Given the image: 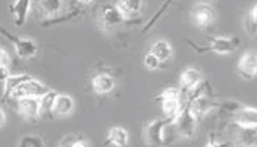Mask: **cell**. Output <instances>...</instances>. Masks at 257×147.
<instances>
[{
	"label": "cell",
	"mask_w": 257,
	"mask_h": 147,
	"mask_svg": "<svg viewBox=\"0 0 257 147\" xmlns=\"http://www.w3.org/2000/svg\"><path fill=\"white\" fill-rule=\"evenodd\" d=\"M194 92L197 93L193 97L188 96V105L189 110L198 121L211 110L220 107V104L211 95L210 89H208V91L199 90V92L196 90Z\"/></svg>",
	"instance_id": "obj_1"
},
{
	"label": "cell",
	"mask_w": 257,
	"mask_h": 147,
	"mask_svg": "<svg viewBox=\"0 0 257 147\" xmlns=\"http://www.w3.org/2000/svg\"><path fill=\"white\" fill-rule=\"evenodd\" d=\"M190 46H192L193 49L196 50L198 54L204 53H215L218 55H230L236 50L239 48L241 40L238 36H231V37H224L219 36L210 40L208 46H200L193 44L192 42H188Z\"/></svg>",
	"instance_id": "obj_2"
},
{
	"label": "cell",
	"mask_w": 257,
	"mask_h": 147,
	"mask_svg": "<svg viewBox=\"0 0 257 147\" xmlns=\"http://www.w3.org/2000/svg\"><path fill=\"white\" fill-rule=\"evenodd\" d=\"M217 13L214 7L207 2H198L191 7L189 18L193 25L199 30L210 27L216 21Z\"/></svg>",
	"instance_id": "obj_3"
},
{
	"label": "cell",
	"mask_w": 257,
	"mask_h": 147,
	"mask_svg": "<svg viewBox=\"0 0 257 147\" xmlns=\"http://www.w3.org/2000/svg\"><path fill=\"white\" fill-rule=\"evenodd\" d=\"M173 124L166 118H158L152 120L145 130V139L146 143L150 147H164L167 143L166 141V129Z\"/></svg>",
	"instance_id": "obj_4"
},
{
	"label": "cell",
	"mask_w": 257,
	"mask_h": 147,
	"mask_svg": "<svg viewBox=\"0 0 257 147\" xmlns=\"http://www.w3.org/2000/svg\"><path fill=\"white\" fill-rule=\"evenodd\" d=\"M165 118L174 121L184 106L180 98V90L176 87H168L158 97Z\"/></svg>",
	"instance_id": "obj_5"
},
{
	"label": "cell",
	"mask_w": 257,
	"mask_h": 147,
	"mask_svg": "<svg viewBox=\"0 0 257 147\" xmlns=\"http://www.w3.org/2000/svg\"><path fill=\"white\" fill-rule=\"evenodd\" d=\"M0 35H3L13 44L18 56L22 59H30L37 55L38 46L32 39L21 38L8 31L0 24Z\"/></svg>",
	"instance_id": "obj_6"
},
{
	"label": "cell",
	"mask_w": 257,
	"mask_h": 147,
	"mask_svg": "<svg viewBox=\"0 0 257 147\" xmlns=\"http://www.w3.org/2000/svg\"><path fill=\"white\" fill-rule=\"evenodd\" d=\"M197 123L198 120L193 116L187 104L178 112L176 119L173 121V126L180 136L186 139H190L196 132Z\"/></svg>",
	"instance_id": "obj_7"
},
{
	"label": "cell",
	"mask_w": 257,
	"mask_h": 147,
	"mask_svg": "<svg viewBox=\"0 0 257 147\" xmlns=\"http://www.w3.org/2000/svg\"><path fill=\"white\" fill-rule=\"evenodd\" d=\"M51 89L37 79L31 78L23 82L11 96V99L17 100L22 98H41Z\"/></svg>",
	"instance_id": "obj_8"
},
{
	"label": "cell",
	"mask_w": 257,
	"mask_h": 147,
	"mask_svg": "<svg viewBox=\"0 0 257 147\" xmlns=\"http://www.w3.org/2000/svg\"><path fill=\"white\" fill-rule=\"evenodd\" d=\"M98 22L102 29L112 30L121 25L125 21L115 4H106L99 11Z\"/></svg>",
	"instance_id": "obj_9"
},
{
	"label": "cell",
	"mask_w": 257,
	"mask_h": 147,
	"mask_svg": "<svg viewBox=\"0 0 257 147\" xmlns=\"http://www.w3.org/2000/svg\"><path fill=\"white\" fill-rule=\"evenodd\" d=\"M238 72L241 78L251 81L257 73V55L254 50H248L241 55L238 62Z\"/></svg>",
	"instance_id": "obj_10"
},
{
	"label": "cell",
	"mask_w": 257,
	"mask_h": 147,
	"mask_svg": "<svg viewBox=\"0 0 257 147\" xmlns=\"http://www.w3.org/2000/svg\"><path fill=\"white\" fill-rule=\"evenodd\" d=\"M233 126V142L236 147H256L257 127Z\"/></svg>",
	"instance_id": "obj_11"
},
{
	"label": "cell",
	"mask_w": 257,
	"mask_h": 147,
	"mask_svg": "<svg viewBox=\"0 0 257 147\" xmlns=\"http://www.w3.org/2000/svg\"><path fill=\"white\" fill-rule=\"evenodd\" d=\"M203 81V76L198 69L194 67H188L185 71L182 72L179 84H180V90L183 92H194L200 87L201 83Z\"/></svg>",
	"instance_id": "obj_12"
},
{
	"label": "cell",
	"mask_w": 257,
	"mask_h": 147,
	"mask_svg": "<svg viewBox=\"0 0 257 147\" xmlns=\"http://www.w3.org/2000/svg\"><path fill=\"white\" fill-rule=\"evenodd\" d=\"M17 110L22 118L28 120H36L41 116L40 100L38 98H22L17 99Z\"/></svg>",
	"instance_id": "obj_13"
},
{
	"label": "cell",
	"mask_w": 257,
	"mask_h": 147,
	"mask_svg": "<svg viewBox=\"0 0 257 147\" xmlns=\"http://www.w3.org/2000/svg\"><path fill=\"white\" fill-rule=\"evenodd\" d=\"M232 123L240 127H257V110L253 107L241 105L231 115Z\"/></svg>",
	"instance_id": "obj_14"
},
{
	"label": "cell",
	"mask_w": 257,
	"mask_h": 147,
	"mask_svg": "<svg viewBox=\"0 0 257 147\" xmlns=\"http://www.w3.org/2000/svg\"><path fill=\"white\" fill-rule=\"evenodd\" d=\"M32 7V2L31 1H17L9 5V11L14 19V23L18 27L25 24Z\"/></svg>",
	"instance_id": "obj_15"
},
{
	"label": "cell",
	"mask_w": 257,
	"mask_h": 147,
	"mask_svg": "<svg viewBox=\"0 0 257 147\" xmlns=\"http://www.w3.org/2000/svg\"><path fill=\"white\" fill-rule=\"evenodd\" d=\"M32 76L28 74H18V75H11L4 82V89L1 98L2 103H7L11 99V96L18 87L22 85L23 82L31 79Z\"/></svg>",
	"instance_id": "obj_16"
},
{
	"label": "cell",
	"mask_w": 257,
	"mask_h": 147,
	"mask_svg": "<svg viewBox=\"0 0 257 147\" xmlns=\"http://www.w3.org/2000/svg\"><path fill=\"white\" fill-rule=\"evenodd\" d=\"M93 91L97 95H106L112 92L116 87V82L112 76L107 74H98L92 78Z\"/></svg>",
	"instance_id": "obj_17"
},
{
	"label": "cell",
	"mask_w": 257,
	"mask_h": 147,
	"mask_svg": "<svg viewBox=\"0 0 257 147\" xmlns=\"http://www.w3.org/2000/svg\"><path fill=\"white\" fill-rule=\"evenodd\" d=\"M75 109V100L70 95L59 94L57 95L52 113L57 117H66L73 112Z\"/></svg>",
	"instance_id": "obj_18"
},
{
	"label": "cell",
	"mask_w": 257,
	"mask_h": 147,
	"mask_svg": "<svg viewBox=\"0 0 257 147\" xmlns=\"http://www.w3.org/2000/svg\"><path fill=\"white\" fill-rule=\"evenodd\" d=\"M143 4V1H118L115 3V6L121 14L124 21H128L139 14L142 11Z\"/></svg>",
	"instance_id": "obj_19"
},
{
	"label": "cell",
	"mask_w": 257,
	"mask_h": 147,
	"mask_svg": "<svg viewBox=\"0 0 257 147\" xmlns=\"http://www.w3.org/2000/svg\"><path fill=\"white\" fill-rule=\"evenodd\" d=\"M150 53L155 55L161 63H165L171 59L173 56V48L170 43L165 40H160L153 44Z\"/></svg>",
	"instance_id": "obj_20"
},
{
	"label": "cell",
	"mask_w": 257,
	"mask_h": 147,
	"mask_svg": "<svg viewBox=\"0 0 257 147\" xmlns=\"http://www.w3.org/2000/svg\"><path fill=\"white\" fill-rule=\"evenodd\" d=\"M107 142L116 147H125L128 142V133L120 126L112 127L107 136Z\"/></svg>",
	"instance_id": "obj_21"
},
{
	"label": "cell",
	"mask_w": 257,
	"mask_h": 147,
	"mask_svg": "<svg viewBox=\"0 0 257 147\" xmlns=\"http://www.w3.org/2000/svg\"><path fill=\"white\" fill-rule=\"evenodd\" d=\"M58 93L54 90H50L49 92L44 94L43 97L39 98L40 100V111L41 115L43 113H52L54 108V102Z\"/></svg>",
	"instance_id": "obj_22"
},
{
	"label": "cell",
	"mask_w": 257,
	"mask_h": 147,
	"mask_svg": "<svg viewBox=\"0 0 257 147\" xmlns=\"http://www.w3.org/2000/svg\"><path fill=\"white\" fill-rule=\"evenodd\" d=\"M19 147H45L43 139L35 134H26L22 136Z\"/></svg>",
	"instance_id": "obj_23"
},
{
	"label": "cell",
	"mask_w": 257,
	"mask_h": 147,
	"mask_svg": "<svg viewBox=\"0 0 257 147\" xmlns=\"http://www.w3.org/2000/svg\"><path fill=\"white\" fill-rule=\"evenodd\" d=\"M144 64H145V67H146L148 70L155 71V70H157V69L160 67V65L162 63L156 58L155 55H153V54H151L150 52H149V53L145 56Z\"/></svg>",
	"instance_id": "obj_24"
},
{
	"label": "cell",
	"mask_w": 257,
	"mask_h": 147,
	"mask_svg": "<svg viewBox=\"0 0 257 147\" xmlns=\"http://www.w3.org/2000/svg\"><path fill=\"white\" fill-rule=\"evenodd\" d=\"M256 21H257V4L252 6V9L248 13V25L249 30L252 31V34L255 36L256 34Z\"/></svg>",
	"instance_id": "obj_25"
},
{
	"label": "cell",
	"mask_w": 257,
	"mask_h": 147,
	"mask_svg": "<svg viewBox=\"0 0 257 147\" xmlns=\"http://www.w3.org/2000/svg\"><path fill=\"white\" fill-rule=\"evenodd\" d=\"M11 63V57L10 54L4 48L0 47V66L9 67Z\"/></svg>",
	"instance_id": "obj_26"
},
{
	"label": "cell",
	"mask_w": 257,
	"mask_h": 147,
	"mask_svg": "<svg viewBox=\"0 0 257 147\" xmlns=\"http://www.w3.org/2000/svg\"><path fill=\"white\" fill-rule=\"evenodd\" d=\"M204 147H228V143L220 141L215 135H211L207 142V144Z\"/></svg>",
	"instance_id": "obj_27"
},
{
	"label": "cell",
	"mask_w": 257,
	"mask_h": 147,
	"mask_svg": "<svg viewBox=\"0 0 257 147\" xmlns=\"http://www.w3.org/2000/svg\"><path fill=\"white\" fill-rule=\"evenodd\" d=\"M11 76L9 67L0 66V82H5L7 78Z\"/></svg>",
	"instance_id": "obj_28"
},
{
	"label": "cell",
	"mask_w": 257,
	"mask_h": 147,
	"mask_svg": "<svg viewBox=\"0 0 257 147\" xmlns=\"http://www.w3.org/2000/svg\"><path fill=\"white\" fill-rule=\"evenodd\" d=\"M70 147H89L88 143L84 140H77L70 144Z\"/></svg>",
	"instance_id": "obj_29"
},
{
	"label": "cell",
	"mask_w": 257,
	"mask_h": 147,
	"mask_svg": "<svg viewBox=\"0 0 257 147\" xmlns=\"http://www.w3.org/2000/svg\"><path fill=\"white\" fill-rule=\"evenodd\" d=\"M6 122H7V115H6L5 110L0 108V128L5 125Z\"/></svg>",
	"instance_id": "obj_30"
},
{
	"label": "cell",
	"mask_w": 257,
	"mask_h": 147,
	"mask_svg": "<svg viewBox=\"0 0 257 147\" xmlns=\"http://www.w3.org/2000/svg\"><path fill=\"white\" fill-rule=\"evenodd\" d=\"M62 147H70V145H64V146H62Z\"/></svg>",
	"instance_id": "obj_31"
}]
</instances>
